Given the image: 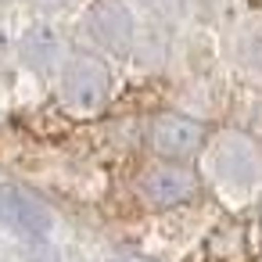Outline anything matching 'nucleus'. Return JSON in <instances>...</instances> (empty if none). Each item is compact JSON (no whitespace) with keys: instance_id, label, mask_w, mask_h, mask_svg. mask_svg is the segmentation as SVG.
<instances>
[{"instance_id":"nucleus-8","label":"nucleus","mask_w":262,"mask_h":262,"mask_svg":"<svg viewBox=\"0 0 262 262\" xmlns=\"http://www.w3.org/2000/svg\"><path fill=\"white\" fill-rule=\"evenodd\" d=\"M147 8H155L165 18H180L183 15V0H147Z\"/></svg>"},{"instance_id":"nucleus-9","label":"nucleus","mask_w":262,"mask_h":262,"mask_svg":"<svg viewBox=\"0 0 262 262\" xmlns=\"http://www.w3.org/2000/svg\"><path fill=\"white\" fill-rule=\"evenodd\" d=\"M36 4H47V8H58V4H65V0H36Z\"/></svg>"},{"instance_id":"nucleus-2","label":"nucleus","mask_w":262,"mask_h":262,"mask_svg":"<svg viewBox=\"0 0 262 262\" xmlns=\"http://www.w3.org/2000/svg\"><path fill=\"white\" fill-rule=\"evenodd\" d=\"M0 226H8L22 241H47L54 230V215L18 183H0Z\"/></svg>"},{"instance_id":"nucleus-7","label":"nucleus","mask_w":262,"mask_h":262,"mask_svg":"<svg viewBox=\"0 0 262 262\" xmlns=\"http://www.w3.org/2000/svg\"><path fill=\"white\" fill-rule=\"evenodd\" d=\"M61 54V36L51 29V26H33L26 36H22V61L29 69H40L47 72Z\"/></svg>"},{"instance_id":"nucleus-3","label":"nucleus","mask_w":262,"mask_h":262,"mask_svg":"<svg viewBox=\"0 0 262 262\" xmlns=\"http://www.w3.org/2000/svg\"><path fill=\"white\" fill-rule=\"evenodd\" d=\"M208 172L223 183V187H251L255 176H258V155L251 147V140L237 137V133H226L212 144L208 151Z\"/></svg>"},{"instance_id":"nucleus-4","label":"nucleus","mask_w":262,"mask_h":262,"mask_svg":"<svg viewBox=\"0 0 262 262\" xmlns=\"http://www.w3.org/2000/svg\"><path fill=\"white\" fill-rule=\"evenodd\" d=\"M86 26H90V36L112 51V54H129L133 47V36H137V26H133V15L122 0H97L86 15Z\"/></svg>"},{"instance_id":"nucleus-6","label":"nucleus","mask_w":262,"mask_h":262,"mask_svg":"<svg viewBox=\"0 0 262 262\" xmlns=\"http://www.w3.org/2000/svg\"><path fill=\"white\" fill-rule=\"evenodd\" d=\"M198 190V180L190 169H180V165H155L151 172H144L140 180V194L147 198V205L155 208H172V205H183L187 198H194Z\"/></svg>"},{"instance_id":"nucleus-5","label":"nucleus","mask_w":262,"mask_h":262,"mask_svg":"<svg viewBox=\"0 0 262 262\" xmlns=\"http://www.w3.org/2000/svg\"><path fill=\"white\" fill-rule=\"evenodd\" d=\"M205 140V126L190 115L165 112L151 122V147L162 158H190Z\"/></svg>"},{"instance_id":"nucleus-1","label":"nucleus","mask_w":262,"mask_h":262,"mask_svg":"<svg viewBox=\"0 0 262 262\" xmlns=\"http://www.w3.org/2000/svg\"><path fill=\"white\" fill-rule=\"evenodd\" d=\"M108 90H112V76H108V69L97 58L79 54V58H72L61 69V101L76 115L101 112L104 101H108Z\"/></svg>"}]
</instances>
